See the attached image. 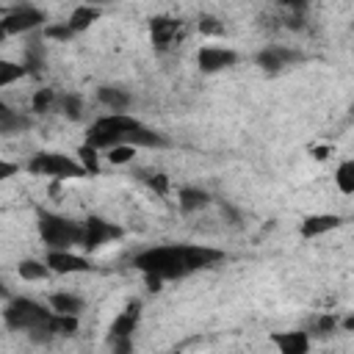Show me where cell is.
I'll use <instances>...</instances> for the list:
<instances>
[{"instance_id":"1","label":"cell","mask_w":354,"mask_h":354,"mask_svg":"<svg viewBox=\"0 0 354 354\" xmlns=\"http://www.w3.org/2000/svg\"><path fill=\"white\" fill-rule=\"evenodd\" d=\"M224 254L218 249L210 246H199V243H166V246H152L144 249L133 257V266L152 279H180L191 271L207 268L213 263H218Z\"/></svg>"},{"instance_id":"2","label":"cell","mask_w":354,"mask_h":354,"mask_svg":"<svg viewBox=\"0 0 354 354\" xmlns=\"http://www.w3.org/2000/svg\"><path fill=\"white\" fill-rule=\"evenodd\" d=\"M141 122L136 116H127L124 111H113L108 116H100L88 133H86V144H91L94 149H108L113 144H124L127 136L138 127Z\"/></svg>"},{"instance_id":"3","label":"cell","mask_w":354,"mask_h":354,"mask_svg":"<svg viewBox=\"0 0 354 354\" xmlns=\"http://www.w3.org/2000/svg\"><path fill=\"white\" fill-rule=\"evenodd\" d=\"M50 318H53V310H50V307L39 304V301H33V299H25V296L11 299V301L6 304V310H3V321H6V326L14 329V332H30V329H39V326L47 329V321H50ZM47 332H50V329H47Z\"/></svg>"},{"instance_id":"4","label":"cell","mask_w":354,"mask_h":354,"mask_svg":"<svg viewBox=\"0 0 354 354\" xmlns=\"http://www.w3.org/2000/svg\"><path fill=\"white\" fill-rule=\"evenodd\" d=\"M39 235L47 249H72L75 243H80L83 224H75L72 218L50 210H39Z\"/></svg>"},{"instance_id":"5","label":"cell","mask_w":354,"mask_h":354,"mask_svg":"<svg viewBox=\"0 0 354 354\" xmlns=\"http://www.w3.org/2000/svg\"><path fill=\"white\" fill-rule=\"evenodd\" d=\"M28 171L39 177H55V180H72V177H86V169L72 160L69 155L61 152H36L28 160Z\"/></svg>"},{"instance_id":"6","label":"cell","mask_w":354,"mask_h":354,"mask_svg":"<svg viewBox=\"0 0 354 354\" xmlns=\"http://www.w3.org/2000/svg\"><path fill=\"white\" fill-rule=\"evenodd\" d=\"M122 235H124L122 227H116V224H111V221H105V218H100V216H88V218L83 221L80 246H83L86 252H97L102 243L119 241Z\"/></svg>"},{"instance_id":"7","label":"cell","mask_w":354,"mask_h":354,"mask_svg":"<svg viewBox=\"0 0 354 354\" xmlns=\"http://www.w3.org/2000/svg\"><path fill=\"white\" fill-rule=\"evenodd\" d=\"M185 33V25L183 19H174V17H166V14H158L149 19V39H152V47L158 53H166L169 47H174Z\"/></svg>"},{"instance_id":"8","label":"cell","mask_w":354,"mask_h":354,"mask_svg":"<svg viewBox=\"0 0 354 354\" xmlns=\"http://www.w3.org/2000/svg\"><path fill=\"white\" fill-rule=\"evenodd\" d=\"M0 22H3L6 33H8V36H14V33H30V30L41 28V25L47 22V17H44L39 8L25 6V8H14V11L3 14V17H0Z\"/></svg>"},{"instance_id":"9","label":"cell","mask_w":354,"mask_h":354,"mask_svg":"<svg viewBox=\"0 0 354 354\" xmlns=\"http://www.w3.org/2000/svg\"><path fill=\"white\" fill-rule=\"evenodd\" d=\"M47 268L53 274H83V271H91V263L80 254H72L69 249H50L47 257H44Z\"/></svg>"},{"instance_id":"10","label":"cell","mask_w":354,"mask_h":354,"mask_svg":"<svg viewBox=\"0 0 354 354\" xmlns=\"http://www.w3.org/2000/svg\"><path fill=\"white\" fill-rule=\"evenodd\" d=\"M199 69L202 72H221V69H230L238 64V53L235 50H227V47H202L199 50Z\"/></svg>"},{"instance_id":"11","label":"cell","mask_w":354,"mask_h":354,"mask_svg":"<svg viewBox=\"0 0 354 354\" xmlns=\"http://www.w3.org/2000/svg\"><path fill=\"white\" fill-rule=\"evenodd\" d=\"M296 61H301V55L296 50H288V47H279V44L266 47V50L257 53V66L263 72H279V69H285Z\"/></svg>"},{"instance_id":"12","label":"cell","mask_w":354,"mask_h":354,"mask_svg":"<svg viewBox=\"0 0 354 354\" xmlns=\"http://www.w3.org/2000/svg\"><path fill=\"white\" fill-rule=\"evenodd\" d=\"M138 315H141V301H138V299L127 301V307L111 321L108 337H133V332H136V326H138Z\"/></svg>"},{"instance_id":"13","label":"cell","mask_w":354,"mask_h":354,"mask_svg":"<svg viewBox=\"0 0 354 354\" xmlns=\"http://www.w3.org/2000/svg\"><path fill=\"white\" fill-rule=\"evenodd\" d=\"M343 224V218L340 216H335V213H315V216H307L304 221H301V238H318V235H324V232H329V230H337Z\"/></svg>"},{"instance_id":"14","label":"cell","mask_w":354,"mask_h":354,"mask_svg":"<svg viewBox=\"0 0 354 354\" xmlns=\"http://www.w3.org/2000/svg\"><path fill=\"white\" fill-rule=\"evenodd\" d=\"M271 340L282 354H304L310 348V335L301 332V329H296V332H274Z\"/></svg>"},{"instance_id":"15","label":"cell","mask_w":354,"mask_h":354,"mask_svg":"<svg viewBox=\"0 0 354 354\" xmlns=\"http://www.w3.org/2000/svg\"><path fill=\"white\" fill-rule=\"evenodd\" d=\"M207 202H210V196H207V191H202V188L185 185V188L177 191V205H180L183 213H196V210L207 207Z\"/></svg>"},{"instance_id":"16","label":"cell","mask_w":354,"mask_h":354,"mask_svg":"<svg viewBox=\"0 0 354 354\" xmlns=\"http://www.w3.org/2000/svg\"><path fill=\"white\" fill-rule=\"evenodd\" d=\"M97 19H100V8L83 3V6H77V8L69 14V22H66V25L72 28V33H83V30H88Z\"/></svg>"},{"instance_id":"17","label":"cell","mask_w":354,"mask_h":354,"mask_svg":"<svg viewBox=\"0 0 354 354\" xmlns=\"http://www.w3.org/2000/svg\"><path fill=\"white\" fill-rule=\"evenodd\" d=\"M97 100L111 111H127L130 108V94L124 88H119V86H100L97 88Z\"/></svg>"},{"instance_id":"18","label":"cell","mask_w":354,"mask_h":354,"mask_svg":"<svg viewBox=\"0 0 354 354\" xmlns=\"http://www.w3.org/2000/svg\"><path fill=\"white\" fill-rule=\"evenodd\" d=\"M50 310H55V313H66V315H80L83 313V299H77V296H72V293H53L50 299Z\"/></svg>"},{"instance_id":"19","label":"cell","mask_w":354,"mask_h":354,"mask_svg":"<svg viewBox=\"0 0 354 354\" xmlns=\"http://www.w3.org/2000/svg\"><path fill=\"white\" fill-rule=\"evenodd\" d=\"M17 271H19V277H22V279H28V282H39V279H47V277L53 274V271L47 268V263H44V260H33V257L19 260Z\"/></svg>"},{"instance_id":"20","label":"cell","mask_w":354,"mask_h":354,"mask_svg":"<svg viewBox=\"0 0 354 354\" xmlns=\"http://www.w3.org/2000/svg\"><path fill=\"white\" fill-rule=\"evenodd\" d=\"M22 66H25L28 75H41V69H44V50H41V41H30V44L25 47Z\"/></svg>"},{"instance_id":"21","label":"cell","mask_w":354,"mask_h":354,"mask_svg":"<svg viewBox=\"0 0 354 354\" xmlns=\"http://www.w3.org/2000/svg\"><path fill=\"white\" fill-rule=\"evenodd\" d=\"M28 127H30V119L22 116V113H17V111L6 108V111L0 113V133H3V136H8V133H22V130H28Z\"/></svg>"},{"instance_id":"22","label":"cell","mask_w":354,"mask_h":354,"mask_svg":"<svg viewBox=\"0 0 354 354\" xmlns=\"http://www.w3.org/2000/svg\"><path fill=\"white\" fill-rule=\"evenodd\" d=\"M335 183L340 188V194H354V160H343L335 171Z\"/></svg>"},{"instance_id":"23","label":"cell","mask_w":354,"mask_h":354,"mask_svg":"<svg viewBox=\"0 0 354 354\" xmlns=\"http://www.w3.org/2000/svg\"><path fill=\"white\" fill-rule=\"evenodd\" d=\"M77 158H80V166L86 169V174H97L100 171V155L91 144H80L77 147Z\"/></svg>"},{"instance_id":"24","label":"cell","mask_w":354,"mask_h":354,"mask_svg":"<svg viewBox=\"0 0 354 354\" xmlns=\"http://www.w3.org/2000/svg\"><path fill=\"white\" fill-rule=\"evenodd\" d=\"M58 105H61V113H64L66 119H72V122H77V119L83 116V100H80L77 94H64Z\"/></svg>"},{"instance_id":"25","label":"cell","mask_w":354,"mask_h":354,"mask_svg":"<svg viewBox=\"0 0 354 354\" xmlns=\"http://www.w3.org/2000/svg\"><path fill=\"white\" fill-rule=\"evenodd\" d=\"M25 75H28V72H25L22 64H14V61L0 58V86H8V83H14V80H19V77H25Z\"/></svg>"},{"instance_id":"26","label":"cell","mask_w":354,"mask_h":354,"mask_svg":"<svg viewBox=\"0 0 354 354\" xmlns=\"http://www.w3.org/2000/svg\"><path fill=\"white\" fill-rule=\"evenodd\" d=\"M108 155V160L111 163H116V166H122V163H127V160H133V155H136V147L133 144H113V147H108L105 149Z\"/></svg>"},{"instance_id":"27","label":"cell","mask_w":354,"mask_h":354,"mask_svg":"<svg viewBox=\"0 0 354 354\" xmlns=\"http://www.w3.org/2000/svg\"><path fill=\"white\" fill-rule=\"evenodd\" d=\"M141 180H144V183H147V185H149V188H152L158 196H166V194H169V185H171V183H169V177H166L163 171H149V174H141Z\"/></svg>"},{"instance_id":"28","label":"cell","mask_w":354,"mask_h":354,"mask_svg":"<svg viewBox=\"0 0 354 354\" xmlns=\"http://www.w3.org/2000/svg\"><path fill=\"white\" fill-rule=\"evenodd\" d=\"M53 102H55V91H53V88H39V91L33 94V111H36V113L50 111Z\"/></svg>"},{"instance_id":"29","label":"cell","mask_w":354,"mask_h":354,"mask_svg":"<svg viewBox=\"0 0 354 354\" xmlns=\"http://www.w3.org/2000/svg\"><path fill=\"white\" fill-rule=\"evenodd\" d=\"M196 25H199V33H207V36H218V33H224L221 19H216V17H210V14H202Z\"/></svg>"},{"instance_id":"30","label":"cell","mask_w":354,"mask_h":354,"mask_svg":"<svg viewBox=\"0 0 354 354\" xmlns=\"http://www.w3.org/2000/svg\"><path fill=\"white\" fill-rule=\"evenodd\" d=\"M75 33L72 28L64 22V25H44V39H55V41H69Z\"/></svg>"},{"instance_id":"31","label":"cell","mask_w":354,"mask_h":354,"mask_svg":"<svg viewBox=\"0 0 354 354\" xmlns=\"http://www.w3.org/2000/svg\"><path fill=\"white\" fill-rule=\"evenodd\" d=\"M315 326H318V332H321V335H329V332H335V329H337V315H332V313H329V315H321Z\"/></svg>"},{"instance_id":"32","label":"cell","mask_w":354,"mask_h":354,"mask_svg":"<svg viewBox=\"0 0 354 354\" xmlns=\"http://www.w3.org/2000/svg\"><path fill=\"white\" fill-rule=\"evenodd\" d=\"M282 8H288V14H304L307 11V0H277Z\"/></svg>"},{"instance_id":"33","label":"cell","mask_w":354,"mask_h":354,"mask_svg":"<svg viewBox=\"0 0 354 354\" xmlns=\"http://www.w3.org/2000/svg\"><path fill=\"white\" fill-rule=\"evenodd\" d=\"M17 171H19V166H17V163H11V160H3V158H0V183H3V180H8V177H14Z\"/></svg>"},{"instance_id":"34","label":"cell","mask_w":354,"mask_h":354,"mask_svg":"<svg viewBox=\"0 0 354 354\" xmlns=\"http://www.w3.org/2000/svg\"><path fill=\"white\" fill-rule=\"evenodd\" d=\"M221 210H224V216L230 218V224H238V221H241V216H238V210H235V207H230L227 202H221Z\"/></svg>"},{"instance_id":"35","label":"cell","mask_w":354,"mask_h":354,"mask_svg":"<svg viewBox=\"0 0 354 354\" xmlns=\"http://www.w3.org/2000/svg\"><path fill=\"white\" fill-rule=\"evenodd\" d=\"M326 155H329V147H318V149H313V158H315V160H324Z\"/></svg>"},{"instance_id":"36","label":"cell","mask_w":354,"mask_h":354,"mask_svg":"<svg viewBox=\"0 0 354 354\" xmlns=\"http://www.w3.org/2000/svg\"><path fill=\"white\" fill-rule=\"evenodd\" d=\"M343 329H354V318H351V315L343 321Z\"/></svg>"},{"instance_id":"37","label":"cell","mask_w":354,"mask_h":354,"mask_svg":"<svg viewBox=\"0 0 354 354\" xmlns=\"http://www.w3.org/2000/svg\"><path fill=\"white\" fill-rule=\"evenodd\" d=\"M8 39V33H6V28H3V22H0V44Z\"/></svg>"},{"instance_id":"38","label":"cell","mask_w":354,"mask_h":354,"mask_svg":"<svg viewBox=\"0 0 354 354\" xmlns=\"http://www.w3.org/2000/svg\"><path fill=\"white\" fill-rule=\"evenodd\" d=\"M88 6H105V3H111V0H86Z\"/></svg>"},{"instance_id":"39","label":"cell","mask_w":354,"mask_h":354,"mask_svg":"<svg viewBox=\"0 0 354 354\" xmlns=\"http://www.w3.org/2000/svg\"><path fill=\"white\" fill-rule=\"evenodd\" d=\"M6 296H8V288H6L3 282H0V299H6Z\"/></svg>"},{"instance_id":"40","label":"cell","mask_w":354,"mask_h":354,"mask_svg":"<svg viewBox=\"0 0 354 354\" xmlns=\"http://www.w3.org/2000/svg\"><path fill=\"white\" fill-rule=\"evenodd\" d=\"M6 108H8V105H6V102H0V113H3V111H6Z\"/></svg>"},{"instance_id":"41","label":"cell","mask_w":354,"mask_h":354,"mask_svg":"<svg viewBox=\"0 0 354 354\" xmlns=\"http://www.w3.org/2000/svg\"><path fill=\"white\" fill-rule=\"evenodd\" d=\"M3 14H6V11H3V8H0V17H3Z\"/></svg>"}]
</instances>
